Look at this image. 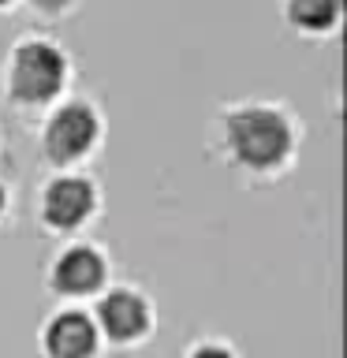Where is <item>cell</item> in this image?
Instances as JSON below:
<instances>
[{
  "label": "cell",
  "instance_id": "obj_1",
  "mask_svg": "<svg viewBox=\"0 0 347 358\" xmlns=\"http://www.w3.org/2000/svg\"><path fill=\"white\" fill-rule=\"evenodd\" d=\"M228 138L232 150L246 168H276L291 150V131L288 123L269 108H243L228 120Z\"/></svg>",
  "mask_w": 347,
  "mask_h": 358
},
{
  "label": "cell",
  "instance_id": "obj_2",
  "mask_svg": "<svg viewBox=\"0 0 347 358\" xmlns=\"http://www.w3.org/2000/svg\"><path fill=\"white\" fill-rule=\"evenodd\" d=\"M64 86V56L60 49L45 41H30L15 52V64H11V94L27 105H41L60 94Z\"/></svg>",
  "mask_w": 347,
  "mask_h": 358
},
{
  "label": "cell",
  "instance_id": "obj_3",
  "mask_svg": "<svg viewBox=\"0 0 347 358\" xmlns=\"http://www.w3.org/2000/svg\"><path fill=\"white\" fill-rule=\"evenodd\" d=\"M97 138V116L90 105H64L56 116L49 120V127H45V153L52 157V161H75V157H83L90 145Z\"/></svg>",
  "mask_w": 347,
  "mask_h": 358
},
{
  "label": "cell",
  "instance_id": "obj_4",
  "mask_svg": "<svg viewBox=\"0 0 347 358\" xmlns=\"http://www.w3.org/2000/svg\"><path fill=\"white\" fill-rule=\"evenodd\" d=\"M45 351L52 358H90L97 351V329L86 313L64 310L45 329Z\"/></svg>",
  "mask_w": 347,
  "mask_h": 358
},
{
  "label": "cell",
  "instance_id": "obj_5",
  "mask_svg": "<svg viewBox=\"0 0 347 358\" xmlns=\"http://www.w3.org/2000/svg\"><path fill=\"white\" fill-rule=\"evenodd\" d=\"M94 209V187L86 179H56L45 190V220L52 228H75Z\"/></svg>",
  "mask_w": 347,
  "mask_h": 358
},
{
  "label": "cell",
  "instance_id": "obj_6",
  "mask_svg": "<svg viewBox=\"0 0 347 358\" xmlns=\"http://www.w3.org/2000/svg\"><path fill=\"white\" fill-rule=\"evenodd\" d=\"M101 280H105V262L90 246H71L52 268V284L64 295H90L101 287Z\"/></svg>",
  "mask_w": 347,
  "mask_h": 358
},
{
  "label": "cell",
  "instance_id": "obj_7",
  "mask_svg": "<svg viewBox=\"0 0 347 358\" xmlns=\"http://www.w3.org/2000/svg\"><path fill=\"white\" fill-rule=\"evenodd\" d=\"M97 317H101V329L120 343L142 336L146 324H150L146 302L139 295H131V291H108V295L101 299V306H97Z\"/></svg>",
  "mask_w": 347,
  "mask_h": 358
},
{
  "label": "cell",
  "instance_id": "obj_8",
  "mask_svg": "<svg viewBox=\"0 0 347 358\" xmlns=\"http://www.w3.org/2000/svg\"><path fill=\"white\" fill-rule=\"evenodd\" d=\"M336 11H340L336 0H291V19L302 30H329L336 22Z\"/></svg>",
  "mask_w": 347,
  "mask_h": 358
},
{
  "label": "cell",
  "instance_id": "obj_9",
  "mask_svg": "<svg viewBox=\"0 0 347 358\" xmlns=\"http://www.w3.org/2000/svg\"><path fill=\"white\" fill-rule=\"evenodd\" d=\"M190 358H232V355L224 351V347H198V351L190 355Z\"/></svg>",
  "mask_w": 347,
  "mask_h": 358
},
{
  "label": "cell",
  "instance_id": "obj_10",
  "mask_svg": "<svg viewBox=\"0 0 347 358\" xmlns=\"http://www.w3.org/2000/svg\"><path fill=\"white\" fill-rule=\"evenodd\" d=\"M34 8H41V11H60V8H67V0H34Z\"/></svg>",
  "mask_w": 347,
  "mask_h": 358
},
{
  "label": "cell",
  "instance_id": "obj_11",
  "mask_svg": "<svg viewBox=\"0 0 347 358\" xmlns=\"http://www.w3.org/2000/svg\"><path fill=\"white\" fill-rule=\"evenodd\" d=\"M0 209H4V190H0Z\"/></svg>",
  "mask_w": 347,
  "mask_h": 358
},
{
  "label": "cell",
  "instance_id": "obj_12",
  "mask_svg": "<svg viewBox=\"0 0 347 358\" xmlns=\"http://www.w3.org/2000/svg\"><path fill=\"white\" fill-rule=\"evenodd\" d=\"M0 4H8V0H0Z\"/></svg>",
  "mask_w": 347,
  "mask_h": 358
}]
</instances>
